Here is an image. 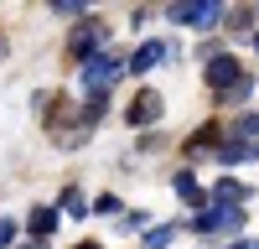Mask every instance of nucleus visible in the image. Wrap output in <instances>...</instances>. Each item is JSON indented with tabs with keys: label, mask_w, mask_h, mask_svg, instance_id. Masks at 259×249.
Wrapping results in <instances>:
<instances>
[{
	"label": "nucleus",
	"mask_w": 259,
	"mask_h": 249,
	"mask_svg": "<svg viewBox=\"0 0 259 249\" xmlns=\"http://www.w3.org/2000/svg\"><path fill=\"white\" fill-rule=\"evenodd\" d=\"M171 234H177V228H150V234H145V249H166Z\"/></svg>",
	"instance_id": "13"
},
{
	"label": "nucleus",
	"mask_w": 259,
	"mask_h": 249,
	"mask_svg": "<svg viewBox=\"0 0 259 249\" xmlns=\"http://www.w3.org/2000/svg\"><path fill=\"white\" fill-rule=\"evenodd\" d=\"M254 135H259V114H244L239 119V140H254Z\"/></svg>",
	"instance_id": "14"
},
{
	"label": "nucleus",
	"mask_w": 259,
	"mask_h": 249,
	"mask_svg": "<svg viewBox=\"0 0 259 249\" xmlns=\"http://www.w3.org/2000/svg\"><path fill=\"white\" fill-rule=\"evenodd\" d=\"M166 16L177 21V26H197V31H212L223 21V0H177V6H166Z\"/></svg>",
	"instance_id": "1"
},
{
	"label": "nucleus",
	"mask_w": 259,
	"mask_h": 249,
	"mask_svg": "<svg viewBox=\"0 0 259 249\" xmlns=\"http://www.w3.org/2000/svg\"><path fill=\"white\" fill-rule=\"evenodd\" d=\"M26 228H31L36 239H47L52 228H57V208H31V218H26Z\"/></svg>",
	"instance_id": "9"
},
{
	"label": "nucleus",
	"mask_w": 259,
	"mask_h": 249,
	"mask_svg": "<svg viewBox=\"0 0 259 249\" xmlns=\"http://www.w3.org/2000/svg\"><path fill=\"white\" fill-rule=\"evenodd\" d=\"M52 11H57V16H73V21H78V16L89 11V6H83V0H52Z\"/></svg>",
	"instance_id": "12"
},
{
	"label": "nucleus",
	"mask_w": 259,
	"mask_h": 249,
	"mask_svg": "<svg viewBox=\"0 0 259 249\" xmlns=\"http://www.w3.org/2000/svg\"><path fill=\"white\" fill-rule=\"evenodd\" d=\"M83 249H94V244H83Z\"/></svg>",
	"instance_id": "18"
},
{
	"label": "nucleus",
	"mask_w": 259,
	"mask_h": 249,
	"mask_svg": "<svg viewBox=\"0 0 259 249\" xmlns=\"http://www.w3.org/2000/svg\"><path fill=\"white\" fill-rule=\"evenodd\" d=\"M244 83V68H239V57H228V52H218V57H207V89L218 94V99H228L233 89Z\"/></svg>",
	"instance_id": "2"
},
{
	"label": "nucleus",
	"mask_w": 259,
	"mask_h": 249,
	"mask_svg": "<svg viewBox=\"0 0 259 249\" xmlns=\"http://www.w3.org/2000/svg\"><path fill=\"white\" fill-rule=\"evenodd\" d=\"M161 109H166L161 94H140L135 104H130V124H156V119H161Z\"/></svg>",
	"instance_id": "7"
},
{
	"label": "nucleus",
	"mask_w": 259,
	"mask_h": 249,
	"mask_svg": "<svg viewBox=\"0 0 259 249\" xmlns=\"http://www.w3.org/2000/svg\"><path fill=\"white\" fill-rule=\"evenodd\" d=\"M114 78H119V57H114V52H94L89 62H83V83H89L94 94H104Z\"/></svg>",
	"instance_id": "4"
},
{
	"label": "nucleus",
	"mask_w": 259,
	"mask_h": 249,
	"mask_svg": "<svg viewBox=\"0 0 259 249\" xmlns=\"http://www.w3.org/2000/svg\"><path fill=\"white\" fill-rule=\"evenodd\" d=\"M26 249H41V244H26Z\"/></svg>",
	"instance_id": "17"
},
{
	"label": "nucleus",
	"mask_w": 259,
	"mask_h": 249,
	"mask_svg": "<svg viewBox=\"0 0 259 249\" xmlns=\"http://www.w3.org/2000/svg\"><path fill=\"white\" fill-rule=\"evenodd\" d=\"M249 156H259L254 140H223V145H218V161H228V166H239V161H249Z\"/></svg>",
	"instance_id": "8"
},
{
	"label": "nucleus",
	"mask_w": 259,
	"mask_h": 249,
	"mask_svg": "<svg viewBox=\"0 0 259 249\" xmlns=\"http://www.w3.org/2000/svg\"><path fill=\"white\" fill-rule=\"evenodd\" d=\"M166 57H171L166 42H145V47L130 57V73H150V68H156V62H166Z\"/></svg>",
	"instance_id": "6"
},
{
	"label": "nucleus",
	"mask_w": 259,
	"mask_h": 249,
	"mask_svg": "<svg viewBox=\"0 0 259 249\" xmlns=\"http://www.w3.org/2000/svg\"><path fill=\"white\" fill-rule=\"evenodd\" d=\"M228 249H259V239H239V244H228Z\"/></svg>",
	"instance_id": "16"
},
{
	"label": "nucleus",
	"mask_w": 259,
	"mask_h": 249,
	"mask_svg": "<svg viewBox=\"0 0 259 249\" xmlns=\"http://www.w3.org/2000/svg\"><path fill=\"white\" fill-rule=\"evenodd\" d=\"M11 239H16V223H11V218H0V249H6Z\"/></svg>",
	"instance_id": "15"
},
{
	"label": "nucleus",
	"mask_w": 259,
	"mask_h": 249,
	"mask_svg": "<svg viewBox=\"0 0 259 249\" xmlns=\"http://www.w3.org/2000/svg\"><path fill=\"white\" fill-rule=\"evenodd\" d=\"M99 42H104V21H78V31L68 36V52H73L78 62H89Z\"/></svg>",
	"instance_id": "5"
},
{
	"label": "nucleus",
	"mask_w": 259,
	"mask_h": 249,
	"mask_svg": "<svg viewBox=\"0 0 259 249\" xmlns=\"http://www.w3.org/2000/svg\"><path fill=\"white\" fill-rule=\"evenodd\" d=\"M212 202H233V208H239V202H244V187H239V182H218Z\"/></svg>",
	"instance_id": "11"
},
{
	"label": "nucleus",
	"mask_w": 259,
	"mask_h": 249,
	"mask_svg": "<svg viewBox=\"0 0 259 249\" xmlns=\"http://www.w3.org/2000/svg\"><path fill=\"white\" fill-rule=\"evenodd\" d=\"M254 47H259V36H254Z\"/></svg>",
	"instance_id": "19"
},
{
	"label": "nucleus",
	"mask_w": 259,
	"mask_h": 249,
	"mask_svg": "<svg viewBox=\"0 0 259 249\" xmlns=\"http://www.w3.org/2000/svg\"><path fill=\"white\" fill-rule=\"evenodd\" d=\"M171 187H177V197H182V202H202V187H197V182H192L187 172H182L177 182H171Z\"/></svg>",
	"instance_id": "10"
},
{
	"label": "nucleus",
	"mask_w": 259,
	"mask_h": 249,
	"mask_svg": "<svg viewBox=\"0 0 259 249\" xmlns=\"http://www.w3.org/2000/svg\"><path fill=\"white\" fill-rule=\"evenodd\" d=\"M197 228H202V234H239V228H244V208H233V202H212L207 213L197 218Z\"/></svg>",
	"instance_id": "3"
}]
</instances>
